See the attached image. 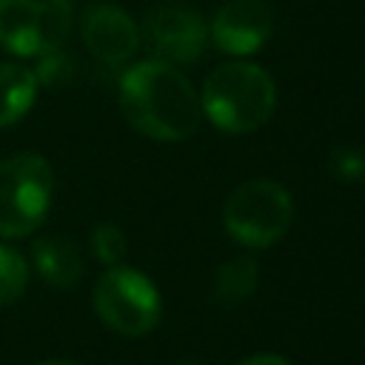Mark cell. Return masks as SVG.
<instances>
[{"instance_id":"16","label":"cell","mask_w":365,"mask_h":365,"mask_svg":"<svg viewBox=\"0 0 365 365\" xmlns=\"http://www.w3.org/2000/svg\"><path fill=\"white\" fill-rule=\"evenodd\" d=\"M328 168L342 182H365V148L336 145L328 157Z\"/></svg>"},{"instance_id":"7","label":"cell","mask_w":365,"mask_h":365,"mask_svg":"<svg viewBox=\"0 0 365 365\" xmlns=\"http://www.w3.org/2000/svg\"><path fill=\"white\" fill-rule=\"evenodd\" d=\"M157 60L171 66L197 63L208 46V26L197 9L182 3H163L148 11L143 31Z\"/></svg>"},{"instance_id":"2","label":"cell","mask_w":365,"mask_h":365,"mask_svg":"<svg viewBox=\"0 0 365 365\" xmlns=\"http://www.w3.org/2000/svg\"><path fill=\"white\" fill-rule=\"evenodd\" d=\"M200 106L214 128L225 134H248L271 120L277 108V86L262 66L228 60L205 77Z\"/></svg>"},{"instance_id":"17","label":"cell","mask_w":365,"mask_h":365,"mask_svg":"<svg viewBox=\"0 0 365 365\" xmlns=\"http://www.w3.org/2000/svg\"><path fill=\"white\" fill-rule=\"evenodd\" d=\"M237 365H291V362L285 356H279V354H254V356L240 359Z\"/></svg>"},{"instance_id":"3","label":"cell","mask_w":365,"mask_h":365,"mask_svg":"<svg viewBox=\"0 0 365 365\" xmlns=\"http://www.w3.org/2000/svg\"><path fill=\"white\" fill-rule=\"evenodd\" d=\"M54 171L46 157L20 151L0 160V237L34 234L51 208Z\"/></svg>"},{"instance_id":"10","label":"cell","mask_w":365,"mask_h":365,"mask_svg":"<svg viewBox=\"0 0 365 365\" xmlns=\"http://www.w3.org/2000/svg\"><path fill=\"white\" fill-rule=\"evenodd\" d=\"M31 265L51 288H74L83 277L80 248L68 237H40L31 242Z\"/></svg>"},{"instance_id":"5","label":"cell","mask_w":365,"mask_h":365,"mask_svg":"<svg viewBox=\"0 0 365 365\" xmlns=\"http://www.w3.org/2000/svg\"><path fill=\"white\" fill-rule=\"evenodd\" d=\"M94 311L114 334L145 336L163 317V297L143 271L111 265L94 285Z\"/></svg>"},{"instance_id":"8","label":"cell","mask_w":365,"mask_h":365,"mask_svg":"<svg viewBox=\"0 0 365 365\" xmlns=\"http://www.w3.org/2000/svg\"><path fill=\"white\" fill-rule=\"evenodd\" d=\"M274 34V9L265 0H228L217 9L208 37L228 57H248L259 51Z\"/></svg>"},{"instance_id":"9","label":"cell","mask_w":365,"mask_h":365,"mask_svg":"<svg viewBox=\"0 0 365 365\" xmlns=\"http://www.w3.org/2000/svg\"><path fill=\"white\" fill-rule=\"evenodd\" d=\"M86 48L108 66H123L140 48V29L137 23L114 3H94L83 11L80 20Z\"/></svg>"},{"instance_id":"13","label":"cell","mask_w":365,"mask_h":365,"mask_svg":"<svg viewBox=\"0 0 365 365\" xmlns=\"http://www.w3.org/2000/svg\"><path fill=\"white\" fill-rule=\"evenodd\" d=\"M26 285H29L26 257L11 245H0V308L20 299Z\"/></svg>"},{"instance_id":"14","label":"cell","mask_w":365,"mask_h":365,"mask_svg":"<svg viewBox=\"0 0 365 365\" xmlns=\"http://www.w3.org/2000/svg\"><path fill=\"white\" fill-rule=\"evenodd\" d=\"M91 251L103 265H120L128 254V240L123 234V228H117L114 222H100L91 231Z\"/></svg>"},{"instance_id":"1","label":"cell","mask_w":365,"mask_h":365,"mask_svg":"<svg viewBox=\"0 0 365 365\" xmlns=\"http://www.w3.org/2000/svg\"><path fill=\"white\" fill-rule=\"evenodd\" d=\"M117 97L125 120L151 140H188L202 120L200 94L188 77L177 66L157 57L134 63L120 77Z\"/></svg>"},{"instance_id":"15","label":"cell","mask_w":365,"mask_h":365,"mask_svg":"<svg viewBox=\"0 0 365 365\" xmlns=\"http://www.w3.org/2000/svg\"><path fill=\"white\" fill-rule=\"evenodd\" d=\"M34 80L37 86H63L71 80V71H74V63L71 57L57 46V48H48L43 54H37V63H34Z\"/></svg>"},{"instance_id":"6","label":"cell","mask_w":365,"mask_h":365,"mask_svg":"<svg viewBox=\"0 0 365 365\" xmlns=\"http://www.w3.org/2000/svg\"><path fill=\"white\" fill-rule=\"evenodd\" d=\"M71 0H0V46L17 57H37L66 43Z\"/></svg>"},{"instance_id":"18","label":"cell","mask_w":365,"mask_h":365,"mask_svg":"<svg viewBox=\"0 0 365 365\" xmlns=\"http://www.w3.org/2000/svg\"><path fill=\"white\" fill-rule=\"evenodd\" d=\"M40 365H80V362H74V359H46Z\"/></svg>"},{"instance_id":"12","label":"cell","mask_w":365,"mask_h":365,"mask_svg":"<svg viewBox=\"0 0 365 365\" xmlns=\"http://www.w3.org/2000/svg\"><path fill=\"white\" fill-rule=\"evenodd\" d=\"M257 282H259L257 262L251 257H234V259H228V262H222L217 268L214 285H211V297L222 308H237L240 302L254 297Z\"/></svg>"},{"instance_id":"4","label":"cell","mask_w":365,"mask_h":365,"mask_svg":"<svg viewBox=\"0 0 365 365\" xmlns=\"http://www.w3.org/2000/svg\"><path fill=\"white\" fill-rule=\"evenodd\" d=\"M294 222V200L274 180H248L237 185L222 205L225 231L245 248L277 245Z\"/></svg>"},{"instance_id":"11","label":"cell","mask_w":365,"mask_h":365,"mask_svg":"<svg viewBox=\"0 0 365 365\" xmlns=\"http://www.w3.org/2000/svg\"><path fill=\"white\" fill-rule=\"evenodd\" d=\"M37 97V80L29 66L0 63V128L14 125L29 114Z\"/></svg>"}]
</instances>
